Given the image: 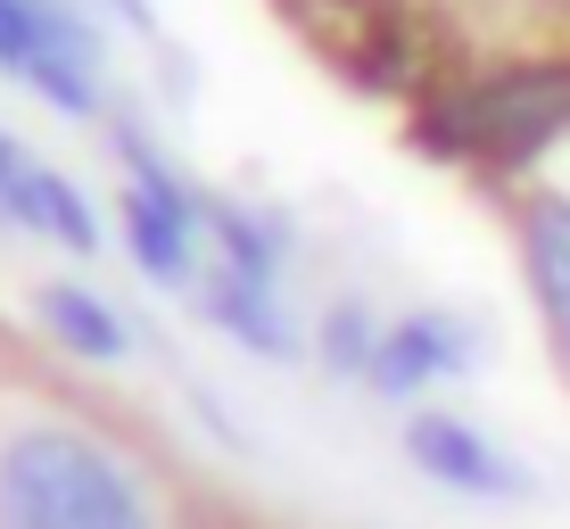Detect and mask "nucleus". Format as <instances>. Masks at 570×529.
Here are the masks:
<instances>
[{
	"label": "nucleus",
	"instance_id": "obj_1",
	"mask_svg": "<svg viewBox=\"0 0 570 529\" xmlns=\"http://www.w3.org/2000/svg\"><path fill=\"white\" fill-rule=\"evenodd\" d=\"M0 529H149L132 488L91 439L26 430L0 455Z\"/></svg>",
	"mask_w": 570,
	"mask_h": 529
},
{
	"label": "nucleus",
	"instance_id": "obj_2",
	"mask_svg": "<svg viewBox=\"0 0 570 529\" xmlns=\"http://www.w3.org/2000/svg\"><path fill=\"white\" fill-rule=\"evenodd\" d=\"M570 125V67H521L497 75L488 91H471L455 108V141L488 149V158H521V149H546Z\"/></svg>",
	"mask_w": 570,
	"mask_h": 529
},
{
	"label": "nucleus",
	"instance_id": "obj_3",
	"mask_svg": "<svg viewBox=\"0 0 570 529\" xmlns=\"http://www.w3.org/2000/svg\"><path fill=\"white\" fill-rule=\"evenodd\" d=\"M0 67L26 75L42 100L75 108V116L100 100L91 91V33L58 0H0Z\"/></svg>",
	"mask_w": 570,
	"mask_h": 529
},
{
	"label": "nucleus",
	"instance_id": "obj_4",
	"mask_svg": "<svg viewBox=\"0 0 570 529\" xmlns=\"http://www.w3.org/2000/svg\"><path fill=\"white\" fill-rule=\"evenodd\" d=\"M125 232H132V248H141V265L157 273V282H183V273H190V248H199V199H183L166 166L132 158Z\"/></svg>",
	"mask_w": 570,
	"mask_h": 529
},
{
	"label": "nucleus",
	"instance_id": "obj_5",
	"mask_svg": "<svg viewBox=\"0 0 570 529\" xmlns=\"http://www.w3.org/2000/svg\"><path fill=\"white\" fill-rule=\"evenodd\" d=\"M0 215L50 232V241H67V248H91V207L75 199L50 166H33L17 141H0Z\"/></svg>",
	"mask_w": 570,
	"mask_h": 529
},
{
	"label": "nucleus",
	"instance_id": "obj_6",
	"mask_svg": "<svg viewBox=\"0 0 570 529\" xmlns=\"http://www.w3.org/2000/svg\"><path fill=\"white\" fill-rule=\"evenodd\" d=\"M414 463L430 480H446V488H471V497H513L521 472L497 455V447L480 439V430H463V422H414Z\"/></svg>",
	"mask_w": 570,
	"mask_h": 529
},
{
	"label": "nucleus",
	"instance_id": "obj_7",
	"mask_svg": "<svg viewBox=\"0 0 570 529\" xmlns=\"http://www.w3.org/2000/svg\"><path fill=\"white\" fill-rule=\"evenodd\" d=\"M455 364H463V331L439 323V315H405L397 331H381V347H372V381L381 389H430Z\"/></svg>",
	"mask_w": 570,
	"mask_h": 529
},
{
	"label": "nucleus",
	"instance_id": "obj_8",
	"mask_svg": "<svg viewBox=\"0 0 570 529\" xmlns=\"http://www.w3.org/2000/svg\"><path fill=\"white\" fill-rule=\"evenodd\" d=\"M529 273H538V298H546V315H554L562 347H570V207L562 199H546L529 215Z\"/></svg>",
	"mask_w": 570,
	"mask_h": 529
},
{
	"label": "nucleus",
	"instance_id": "obj_9",
	"mask_svg": "<svg viewBox=\"0 0 570 529\" xmlns=\"http://www.w3.org/2000/svg\"><path fill=\"white\" fill-rule=\"evenodd\" d=\"M42 315H50V331L67 347H83V356H125V323L108 315L91 290H50L42 298Z\"/></svg>",
	"mask_w": 570,
	"mask_h": 529
},
{
	"label": "nucleus",
	"instance_id": "obj_10",
	"mask_svg": "<svg viewBox=\"0 0 570 529\" xmlns=\"http://www.w3.org/2000/svg\"><path fill=\"white\" fill-rule=\"evenodd\" d=\"M116 9H132V17H141V0H116Z\"/></svg>",
	"mask_w": 570,
	"mask_h": 529
}]
</instances>
